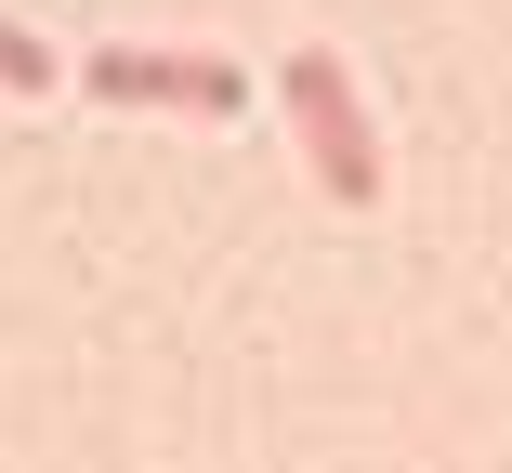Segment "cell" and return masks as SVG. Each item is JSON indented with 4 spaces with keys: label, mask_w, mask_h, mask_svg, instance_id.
<instances>
[{
    "label": "cell",
    "mask_w": 512,
    "mask_h": 473,
    "mask_svg": "<svg viewBox=\"0 0 512 473\" xmlns=\"http://www.w3.org/2000/svg\"><path fill=\"white\" fill-rule=\"evenodd\" d=\"M92 79H106V92H184V106H237V66H158V53H106V66H92Z\"/></svg>",
    "instance_id": "2"
},
{
    "label": "cell",
    "mask_w": 512,
    "mask_h": 473,
    "mask_svg": "<svg viewBox=\"0 0 512 473\" xmlns=\"http://www.w3.org/2000/svg\"><path fill=\"white\" fill-rule=\"evenodd\" d=\"M289 106H302V132H316V171H329V198H381L368 119H355V92H342V66H329V53H302V66H289Z\"/></svg>",
    "instance_id": "1"
},
{
    "label": "cell",
    "mask_w": 512,
    "mask_h": 473,
    "mask_svg": "<svg viewBox=\"0 0 512 473\" xmlns=\"http://www.w3.org/2000/svg\"><path fill=\"white\" fill-rule=\"evenodd\" d=\"M0 92H53V53H40L27 27H0Z\"/></svg>",
    "instance_id": "3"
}]
</instances>
